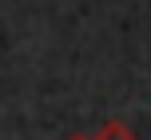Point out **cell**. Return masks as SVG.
I'll use <instances>...</instances> for the list:
<instances>
[{"label":"cell","instance_id":"6da1fadb","mask_svg":"<svg viewBox=\"0 0 151 140\" xmlns=\"http://www.w3.org/2000/svg\"><path fill=\"white\" fill-rule=\"evenodd\" d=\"M96 140H135V136H131V128H123L119 120H111V124H104V132Z\"/></svg>","mask_w":151,"mask_h":140},{"label":"cell","instance_id":"7a4b0ae2","mask_svg":"<svg viewBox=\"0 0 151 140\" xmlns=\"http://www.w3.org/2000/svg\"><path fill=\"white\" fill-rule=\"evenodd\" d=\"M72 140H88V136H72Z\"/></svg>","mask_w":151,"mask_h":140}]
</instances>
